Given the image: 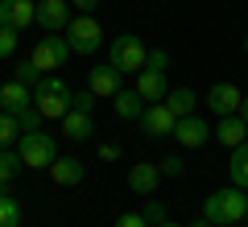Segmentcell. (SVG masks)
Wrapping results in <instances>:
<instances>
[{"mask_svg": "<svg viewBox=\"0 0 248 227\" xmlns=\"http://www.w3.org/2000/svg\"><path fill=\"white\" fill-rule=\"evenodd\" d=\"M145 58H149V50H145V42L137 33H120L108 45V62H112L120 75H137V70L145 66Z\"/></svg>", "mask_w": 248, "mask_h": 227, "instance_id": "5b68a950", "label": "cell"}, {"mask_svg": "<svg viewBox=\"0 0 248 227\" xmlns=\"http://www.w3.org/2000/svg\"><path fill=\"white\" fill-rule=\"evenodd\" d=\"M66 58H71V45H66L62 33H46L42 42L33 45V54H29V62H33L42 75H54L58 66H66Z\"/></svg>", "mask_w": 248, "mask_h": 227, "instance_id": "52a82bcc", "label": "cell"}, {"mask_svg": "<svg viewBox=\"0 0 248 227\" xmlns=\"http://www.w3.org/2000/svg\"><path fill=\"white\" fill-rule=\"evenodd\" d=\"M0 227H21V202L13 194H0Z\"/></svg>", "mask_w": 248, "mask_h": 227, "instance_id": "cb8c5ba5", "label": "cell"}, {"mask_svg": "<svg viewBox=\"0 0 248 227\" xmlns=\"http://www.w3.org/2000/svg\"><path fill=\"white\" fill-rule=\"evenodd\" d=\"M240 99H244V91H240L236 83H215V87L203 95V104L211 107L215 116H236L240 112Z\"/></svg>", "mask_w": 248, "mask_h": 227, "instance_id": "7c38bea8", "label": "cell"}, {"mask_svg": "<svg viewBox=\"0 0 248 227\" xmlns=\"http://www.w3.org/2000/svg\"><path fill=\"white\" fill-rule=\"evenodd\" d=\"M157 227H178V223H170V219H166V223H157Z\"/></svg>", "mask_w": 248, "mask_h": 227, "instance_id": "d590c367", "label": "cell"}, {"mask_svg": "<svg viewBox=\"0 0 248 227\" xmlns=\"http://www.w3.org/2000/svg\"><path fill=\"white\" fill-rule=\"evenodd\" d=\"M244 194H248V190H244Z\"/></svg>", "mask_w": 248, "mask_h": 227, "instance_id": "ab89813d", "label": "cell"}, {"mask_svg": "<svg viewBox=\"0 0 248 227\" xmlns=\"http://www.w3.org/2000/svg\"><path fill=\"white\" fill-rule=\"evenodd\" d=\"M37 25L46 33H66V25H71V0H37Z\"/></svg>", "mask_w": 248, "mask_h": 227, "instance_id": "9c48e42d", "label": "cell"}, {"mask_svg": "<svg viewBox=\"0 0 248 227\" xmlns=\"http://www.w3.org/2000/svg\"><path fill=\"white\" fill-rule=\"evenodd\" d=\"M211 140H219L223 149H236L240 140H248V124L240 120V112L236 116H219V124L211 128Z\"/></svg>", "mask_w": 248, "mask_h": 227, "instance_id": "9a60e30c", "label": "cell"}, {"mask_svg": "<svg viewBox=\"0 0 248 227\" xmlns=\"http://www.w3.org/2000/svg\"><path fill=\"white\" fill-rule=\"evenodd\" d=\"M120 157H124L120 145H112V140H108V145H99V161H120Z\"/></svg>", "mask_w": 248, "mask_h": 227, "instance_id": "1f68e13d", "label": "cell"}, {"mask_svg": "<svg viewBox=\"0 0 248 227\" xmlns=\"http://www.w3.org/2000/svg\"><path fill=\"white\" fill-rule=\"evenodd\" d=\"M13 79H17V83H25V87H37V79H42V70H37L33 62L25 58V62L17 66V70H13Z\"/></svg>", "mask_w": 248, "mask_h": 227, "instance_id": "484cf974", "label": "cell"}, {"mask_svg": "<svg viewBox=\"0 0 248 227\" xmlns=\"http://www.w3.org/2000/svg\"><path fill=\"white\" fill-rule=\"evenodd\" d=\"M203 219H211L215 227H232L240 219H248V194L240 186H223V190L203 198Z\"/></svg>", "mask_w": 248, "mask_h": 227, "instance_id": "6da1fadb", "label": "cell"}, {"mask_svg": "<svg viewBox=\"0 0 248 227\" xmlns=\"http://www.w3.org/2000/svg\"><path fill=\"white\" fill-rule=\"evenodd\" d=\"M116 227H149V223H145L141 211H124V215L116 219Z\"/></svg>", "mask_w": 248, "mask_h": 227, "instance_id": "4dcf8cb0", "label": "cell"}, {"mask_svg": "<svg viewBox=\"0 0 248 227\" xmlns=\"http://www.w3.org/2000/svg\"><path fill=\"white\" fill-rule=\"evenodd\" d=\"M17 124H21V132H37V128H42V124H46V116L37 112L33 104H29L25 112H17Z\"/></svg>", "mask_w": 248, "mask_h": 227, "instance_id": "d4e9b609", "label": "cell"}, {"mask_svg": "<svg viewBox=\"0 0 248 227\" xmlns=\"http://www.w3.org/2000/svg\"><path fill=\"white\" fill-rule=\"evenodd\" d=\"M240 120H244V124H248V95H244V99H240Z\"/></svg>", "mask_w": 248, "mask_h": 227, "instance_id": "836d02e7", "label": "cell"}, {"mask_svg": "<svg viewBox=\"0 0 248 227\" xmlns=\"http://www.w3.org/2000/svg\"><path fill=\"white\" fill-rule=\"evenodd\" d=\"M174 124H178V116L170 112L166 104H149L141 112V132L149 140H166V136H174Z\"/></svg>", "mask_w": 248, "mask_h": 227, "instance_id": "ba28073f", "label": "cell"}, {"mask_svg": "<svg viewBox=\"0 0 248 227\" xmlns=\"http://www.w3.org/2000/svg\"><path fill=\"white\" fill-rule=\"evenodd\" d=\"M228 178H232V186L248 190V140H240V145L232 149V161H228Z\"/></svg>", "mask_w": 248, "mask_h": 227, "instance_id": "44dd1931", "label": "cell"}, {"mask_svg": "<svg viewBox=\"0 0 248 227\" xmlns=\"http://www.w3.org/2000/svg\"><path fill=\"white\" fill-rule=\"evenodd\" d=\"M71 99H75V91L66 87L62 75H42L37 87H33V107L46 120H62V116L71 112Z\"/></svg>", "mask_w": 248, "mask_h": 227, "instance_id": "7a4b0ae2", "label": "cell"}, {"mask_svg": "<svg viewBox=\"0 0 248 227\" xmlns=\"http://www.w3.org/2000/svg\"><path fill=\"white\" fill-rule=\"evenodd\" d=\"M157 169H161V178H182V157H174V153H170V157H161L157 161Z\"/></svg>", "mask_w": 248, "mask_h": 227, "instance_id": "f1b7e54d", "label": "cell"}, {"mask_svg": "<svg viewBox=\"0 0 248 227\" xmlns=\"http://www.w3.org/2000/svg\"><path fill=\"white\" fill-rule=\"evenodd\" d=\"M33 104V87H25V83H17V79H9L4 87H0V112H25V107Z\"/></svg>", "mask_w": 248, "mask_h": 227, "instance_id": "e0dca14e", "label": "cell"}, {"mask_svg": "<svg viewBox=\"0 0 248 227\" xmlns=\"http://www.w3.org/2000/svg\"><path fill=\"white\" fill-rule=\"evenodd\" d=\"M37 21V0H0V25L9 29H29Z\"/></svg>", "mask_w": 248, "mask_h": 227, "instance_id": "8fae6325", "label": "cell"}, {"mask_svg": "<svg viewBox=\"0 0 248 227\" xmlns=\"http://www.w3.org/2000/svg\"><path fill=\"white\" fill-rule=\"evenodd\" d=\"M244 54H248V33H244Z\"/></svg>", "mask_w": 248, "mask_h": 227, "instance_id": "74e56055", "label": "cell"}, {"mask_svg": "<svg viewBox=\"0 0 248 227\" xmlns=\"http://www.w3.org/2000/svg\"><path fill=\"white\" fill-rule=\"evenodd\" d=\"M17 54V29L0 25V58H13Z\"/></svg>", "mask_w": 248, "mask_h": 227, "instance_id": "83f0119b", "label": "cell"}, {"mask_svg": "<svg viewBox=\"0 0 248 227\" xmlns=\"http://www.w3.org/2000/svg\"><path fill=\"white\" fill-rule=\"evenodd\" d=\"M141 215H145V223H149V227L166 223V202H161V198H149V202H145V211H141Z\"/></svg>", "mask_w": 248, "mask_h": 227, "instance_id": "4316f807", "label": "cell"}, {"mask_svg": "<svg viewBox=\"0 0 248 227\" xmlns=\"http://www.w3.org/2000/svg\"><path fill=\"white\" fill-rule=\"evenodd\" d=\"M58 124H62V136H66V140H87L91 132H95V112H79V107H71Z\"/></svg>", "mask_w": 248, "mask_h": 227, "instance_id": "2e32d148", "label": "cell"}, {"mask_svg": "<svg viewBox=\"0 0 248 227\" xmlns=\"http://www.w3.org/2000/svg\"><path fill=\"white\" fill-rule=\"evenodd\" d=\"M66 45H71V54H83V58H91V54L104 45V29H99V21L91 17V13H83V17H71V25H66Z\"/></svg>", "mask_w": 248, "mask_h": 227, "instance_id": "8992f818", "label": "cell"}, {"mask_svg": "<svg viewBox=\"0 0 248 227\" xmlns=\"http://www.w3.org/2000/svg\"><path fill=\"white\" fill-rule=\"evenodd\" d=\"M17 136H21L17 116H13V112H0V149H13V145H17Z\"/></svg>", "mask_w": 248, "mask_h": 227, "instance_id": "603a6c76", "label": "cell"}, {"mask_svg": "<svg viewBox=\"0 0 248 227\" xmlns=\"http://www.w3.org/2000/svg\"><path fill=\"white\" fill-rule=\"evenodd\" d=\"M120 87H124V75L112 66V62H104V66H91V75H87V91H91L95 99H112Z\"/></svg>", "mask_w": 248, "mask_h": 227, "instance_id": "30bf717a", "label": "cell"}, {"mask_svg": "<svg viewBox=\"0 0 248 227\" xmlns=\"http://www.w3.org/2000/svg\"><path fill=\"white\" fill-rule=\"evenodd\" d=\"M166 70H170V54L166 50H153L149 58H145V66L137 70V91H141L145 104H161V99H166V91H170Z\"/></svg>", "mask_w": 248, "mask_h": 227, "instance_id": "3957f363", "label": "cell"}, {"mask_svg": "<svg viewBox=\"0 0 248 227\" xmlns=\"http://www.w3.org/2000/svg\"><path fill=\"white\" fill-rule=\"evenodd\" d=\"M71 4H75L79 13H95V9H99V0H71Z\"/></svg>", "mask_w": 248, "mask_h": 227, "instance_id": "d6a6232c", "label": "cell"}, {"mask_svg": "<svg viewBox=\"0 0 248 227\" xmlns=\"http://www.w3.org/2000/svg\"><path fill=\"white\" fill-rule=\"evenodd\" d=\"M174 140L182 149H203L207 140H211V124L199 120V116H182V120L174 124Z\"/></svg>", "mask_w": 248, "mask_h": 227, "instance_id": "4fadbf2b", "label": "cell"}, {"mask_svg": "<svg viewBox=\"0 0 248 227\" xmlns=\"http://www.w3.org/2000/svg\"><path fill=\"white\" fill-rule=\"evenodd\" d=\"M21 169H25V161H21V153H17V149H0V182L9 186L13 178L21 174Z\"/></svg>", "mask_w": 248, "mask_h": 227, "instance_id": "7402d4cb", "label": "cell"}, {"mask_svg": "<svg viewBox=\"0 0 248 227\" xmlns=\"http://www.w3.org/2000/svg\"><path fill=\"white\" fill-rule=\"evenodd\" d=\"M190 227H215V223H211V219H195V223H190Z\"/></svg>", "mask_w": 248, "mask_h": 227, "instance_id": "e575fe53", "label": "cell"}, {"mask_svg": "<svg viewBox=\"0 0 248 227\" xmlns=\"http://www.w3.org/2000/svg\"><path fill=\"white\" fill-rule=\"evenodd\" d=\"M0 194H9V186H4V182H0Z\"/></svg>", "mask_w": 248, "mask_h": 227, "instance_id": "8d00e7d4", "label": "cell"}, {"mask_svg": "<svg viewBox=\"0 0 248 227\" xmlns=\"http://www.w3.org/2000/svg\"><path fill=\"white\" fill-rule=\"evenodd\" d=\"M17 153L21 161H25V169H50L54 157H58V140L50 136V132H21L17 136Z\"/></svg>", "mask_w": 248, "mask_h": 227, "instance_id": "277c9868", "label": "cell"}, {"mask_svg": "<svg viewBox=\"0 0 248 227\" xmlns=\"http://www.w3.org/2000/svg\"><path fill=\"white\" fill-rule=\"evenodd\" d=\"M145 107H149V104L141 99V91H137V87H120L112 95V112L120 116V120H141Z\"/></svg>", "mask_w": 248, "mask_h": 227, "instance_id": "ac0fdd59", "label": "cell"}, {"mask_svg": "<svg viewBox=\"0 0 248 227\" xmlns=\"http://www.w3.org/2000/svg\"><path fill=\"white\" fill-rule=\"evenodd\" d=\"M161 104L170 107V112L178 116V120H182V116H195V104H199V95L190 87H174V91H166V99H161Z\"/></svg>", "mask_w": 248, "mask_h": 227, "instance_id": "ffe728a7", "label": "cell"}, {"mask_svg": "<svg viewBox=\"0 0 248 227\" xmlns=\"http://www.w3.org/2000/svg\"><path fill=\"white\" fill-rule=\"evenodd\" d=\"M232 227H240V223H232Z\"/></svg>", "mask_w": 248, "mask_h": 227, "instance_id": "f35d334b", "label": "cell"}, {"mask_svg": "<svg viewBox=\"0 0 248 227\" xmlns=\"http://www.w3.org/2000/svg\"><path fill=\"white\" fill-rule=\"evenodd\" d=\"M71 107H79V112H95V95H91V91H75Z\"/></svg>", "mask_w": 248, "mask_h": 227, "instance_id": "f546056e", "label": "cell"}, {"mask_svg": "<svg viewBox=\"0 0 248 227\" xmlns=\"http://www.w3.org/2000/svg\"><path fill=\"white\" fill-rule=\"evenodd\" d=\"M157 186H161L157 161H137V166H128V190H133V194L149 198V194H157Z\"/></svg>", "mask_w": 248, "mask_h": 227, "instance_id": "5bb4252c", "label": "cell"}, {"mask_svg": "<svg viewBox=\"0 0 248 227\" xmlns=\"http://www.w3.org/2000/svg\"><path fill=\"white\" fill-rule=\"evenodd\" d=\"M50 178H54V186H79L83 178H87V166H83L79 157H54Z\"/></svg>", "mask_w": 248, "mask_h": 227, "instance_id": "d6986e66", "label": "cell"}]
</instances>
